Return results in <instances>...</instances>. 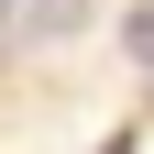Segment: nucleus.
I'll return each instance as SVG.
<instances>
[{
	"mask_svg": "<svg viewBox=\"0 0 154 154\" xmlns=\"http://www.w3.org/2000/svg\"><path fill=\"white\" fill-rule=\"evenodd\" d=\"M22 22H33V33H44V44H66V33H77V22H88V0H22Z\"/></svg>",
	"mask_w": 154,
	"mask_h": 154,
	"instance_id": "nucleus-1",
	"label": "nucleus"
},
{
	"mask_svg": "<svg viewBox=\"0 0 154 154\" xmlns=\"http://www.w3.org/2000/svg\"><path fill=\"white\" fill-rule=\"evenodd\" d=\"M0 11H22V0H0Z\"/></svg>",
	"mask_w": 154,
	"mask_h": 154,
	"instance_id": "nucleus-3",
	"label": "nucleus"
},
{
	"mask_svg": "<svg viewBox=\"0 0 154 154\" xmlns=\"http://www.w3.org/2000/svg\"><path fill=\"white\" fill-rule=\"evenodd\" d=\"M121 44H132V66H154V0H143V11L121 22Z\"/></svg>",
	"mask_w": 154,
	"mask_h": 154,
	"instance_id": "nucleus-2",
	"label": "nucleus"
}]
</instances>
